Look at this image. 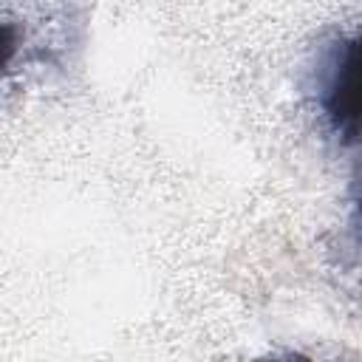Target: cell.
<instances>
[{
    "instance_id": "cell-2",
    "label": "cell",
    "mask_w": 362,
    "mask_h": 362,
    "mask_svg": "<svg viewBox=\"0 0 362 362\" xmlns=\"http://www.w3.org/2000/svg\"><path fill=\"white\" fill-rule=\"evenodd\" d=\"M354 206H356V215L362 218V167H359L356 181H354Z\"/></svg>"
},
{
    "instance_id": "cell-1",
    "label": "cell",
    "mask_w": 362,
    "mask_h": 362,
    "mask_svg": "<svg viewBox=\"0 0 362 362\" xmlns=\"http://www.w3.org/2000/svg\"><path fill=\"white\" fill-rule=\"evenodd\" d=\"M320 110L339 144H362V31L337 40L320 79Z\"/></svg>"
}]
</instances>
